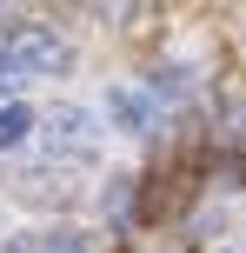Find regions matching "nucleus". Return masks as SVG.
Instances as JSON below:
<instances>
[{
    "label": "nucleus",
    "mask_w": 246,
    "mask_h": 253,
    "mask_svg": "<svg viewBox=\"0 0 246 253\" xmlns=\"http://www.w3.org/2000/svg\"><path fill=\"white\" fill-rule=\"evenodd\" d=\"M34 107H20V100H0V147H20L27 133H34Z\"/></svg>",
    "instance_id": "4"
},
{
    "label": "nucleus",
    "mask_w": 246,
    "mask_h": 253,
    "mask_svg": "<svg viewBox=\"0 0 246 253\" xmlns=\"http://www.w3.org/2000/svg\"><path fill=\"white\" fill-rule=\"evenodd\" d=\"M153 93H186V67H153Z\"/></svg>",
    "instance_id": "6"
},
{
    "label": "nucleus",
    "mask_w": 246,
    "mask_h": 253,
    "mask_svg": "<svg viewBox=\"0 0 246 253\" xmlns=\"http://www.w3.org/2000/svg\"><path fill=\"white\" fill-rule=\"evenodd\" d=\"M106 120H113L120 133H146V126H153V100H146L140 87H106Z\"/></svg>",
    "instance_id": "3"
},
{
    "label": "nucleus",
    "mask_w": 246,
    "mask_h": 253,
    "mask_svg": "<svg viewBox=\"0 0 246 253\" xmlns=\"http://www.w3.org/2000/svg\"><path fill=\"white\" fill-rule=\"evenodd\" d=\"M20 80H27V74H20V60H13V53H7V40H0V100H7Z\"/></svg>",
    "instance_id": "7"
},
{
    "label": "nucleus",
    "mask_w": 246,
    "mask_h": 253,
    "mask_svg": "<svg viewBox=\"0 0 246 253\" xmlns=\"http://www.w3.org/2000/svg\"><path fill=\"white\" fill-rule=\"evenodd\" d=\"M7 53L20 60V74H60V67L73 60V47H67L53 27H40V20L13 27V34H7Z\"/></svg>",
    "instance_id": "1"
},
{
    "label": "nucleus",
    "mask_w": 246,
    "mask_h": 253,
    "mask_svg": "<svg viewBox=\"0 0 246 253\" xmlns=\"http://www.w3.org/2000/svg\"><path fill=\"white\" fill-rule=\"evenodd\" d=\"M40 133H47V147H53V153H73V160H87L93 140H100V126H93L87 107H53V114L40 120Z\"/></svg>",
    "instance_id": "2"
},
{
    "label": "nucleus",
    "mask_w": 246,
    "mask_h": 253,
    "mask_svg": "<svg viewBox=\"0 0 246 253\" xmlns=\"http://www.w3.org/2000/svg\"><path fill=\"white\" fill-rule=\"evenodd\" d=\"M13 253H87L73 233H53V240H13Z\"/></svg>",
    "instance_id": "5"
}]
</instances>
